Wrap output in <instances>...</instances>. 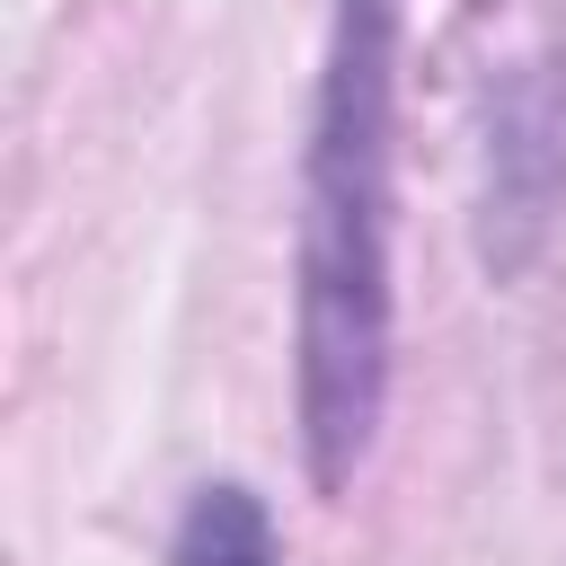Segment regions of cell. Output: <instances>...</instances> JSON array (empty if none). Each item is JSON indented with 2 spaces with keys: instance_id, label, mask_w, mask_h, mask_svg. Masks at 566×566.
<instances>
[{
  "instance_id": "obj_1",
  "label": "cell",
  "mask_w": 566,
  "mask_h": 566,
  "mask_svg": "<svg viewBox=\"0 0 566 566\" xmlns=\"http://www.w3.org/2000/svg\"><path fill=\"white\" fill-rule=\"evenodd\" d=\"M398 27L407 0H336L301 150L292 398L318 495L371 460L398 363Z\"/></svg>"
},
{
  "instance_id": "obj_2",
  "label": "cell",
  "mask_w": 566,
  "mask_h": 566,
  "mask_svg": "<svg viewBox=\"0 0 566 566\" xmlns=\"http://www.w3.org/2000/svg\"><path fill=\"white\" fill-rule=\"evenodd\" d=\"M168 566H283V539H274L265 495H256V486H239V478L195 486V504L177 513Z\"/></svg>"
}]
</instances>
